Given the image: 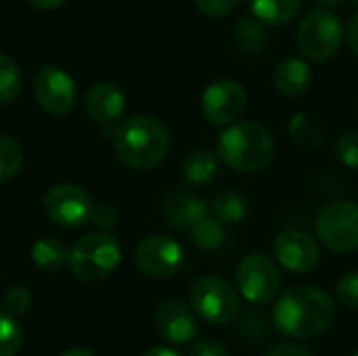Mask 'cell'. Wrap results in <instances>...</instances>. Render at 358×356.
<instances>
[{"instance_id":"obj_1","label":"cell","mask_w":358,"mask_h":356,"mask_svg":"<svg viewBox=\"0 0 358 356\" xmlns=\"http://www.w3.org/2000/svg\"><path fill=\"white\" fill-rule=\"evenodd\" d=\"M336 317V304L331 296L319 287L300 285L285 292L273 311L277 329L283 336L304 340L323 334Z\"/></svg>"},{"instance_id":"obj_2","label":"cell","mask_w":358,"mask_h":356,"mask_svg":"<svg viewBox=\"0 0 358 356\" xmlns=\"http://www.w3.org/2000/svg\"><path fill=\"white\" fill-rule=\"evenodd\" d=\"M113 147L124 166L132 170H147L166 157L170 149V134L157 118L134 115L117 126Z\"/></svg>"},{"instance_id":"obj_3","label":"cell","mask_w":358,"mask_h":356,"mask_svg":"<svg viewBox=\"0 0 358 356\" xmlns=\"http://www.w3.org/2000/svg\"><path fill=\"white\" fill-rule=\"evenodd\" d=\"M218 153L227 166L237 172L264 170L275 153L271 132L258 122H239L227 128L218 138Z\"/></svg>"},{"instance_id":"obj_4","label":"cell","mask_w":358,"mask_h":356,"mask_svg":"<svg viewBox=\"0 0 358 356\" xmlns=\"http://www.w3.org/2000/svg\"><path fill=\"white\" fill-rule=\"evenodd\" d=\"M122 260V248L107 233H90L69 250V269L82 281H101Z\"/></svg>"},{"instance_id":"obj_5","label":"cell","mask_w":358,"mask_h":356,"mask_svg":"<svg viewBox=\"0 0 358 356\" xmlns=\"http://www.w3.org/2000/svg\"><path fill=\"white\" fill-rule=\"evenodd\" d=\"M342 38H344L342 23L327 8L313 10L310 15H306V19H302L296 34L300 52L313 61L331 59L342 46Z\"/></svg>"},{"instance_id":"obj_6","label":"cell","mask_w":358,"mask_h":356,"mask_svg":"<svg viewBox=\"0 0 358 356\" xmlns=\"http://www.w3.org/2000/svg\"><path fill=\"white\" fill-rule=\"evenodd\" d=\"M193 311L208 323H231L239 315V294L235 287L214 275L199 277L191 287Z\"/></svg>"},{"instance_id":"obj_7","label":"cell","mask_w":358,"mask_h":356,"mask_svg":"<svg viewBox=\"0 0 358 356\" xmlns=\"http://www.w3.org/2000/svg\"><path fill=\"white\" fill-rule=\"evenodd\" d=\"M317 235L331 252L358 250V204L331 201L317 216Z\"/></svg>"},{"instance_id":"obj_8","label":"cell","mask_w":358,"mask_h":356,"mask_svg":"<svg viewBox=\"0 0 358 356\" xmlns=\"http://www.w3.org/2000/svg\"><path fill=\"white\" fill-rule=\"evenodd\" d=\"M235 281L241 296L254 304H266L275 300L281 290L279 266L266 254L245 256L235 271Z\"/></svg>"},{"instance_id":"obj_9","label":"cell","mask_w":358,"mask_h":356,"mask_svg":"<svg viewBox=\"0 0 358 356\" xmlns=\"http://www.w3.org/2000/svg\"><path fill=\"white\" fill-rule=\"evenodd\" d=\"M248 107V94L243 86L235 80L212 82L201 97L203 118L214 126L235 124Z\"/></svg>"},{"instance_id":"obj_10","label":"cell","mask_w":358,"mask_h":356,"mask_svg":"<svg viewBox=\"0 0 358 356\" xmlns=\"http://www.w3.org/2000/svg\"><path fill=\"white\" fill-rule=\"evenodd\" d=\"M92 199L90 195L71 183L55 185L44 195V212L46 216L59 225V227H80L86 220H90L92 212Z\"/></svg>"},{"instance_id":"obj_11","label":"cell","mask_w":358,"mask_h":356,"mask_svg":"<svg viewBox=\"0 0 358 356\" xmlns=\"http://www.w3.org/2000/svg\"><path fill=\"white\" fill-rule=\"evenodd\" d=\"M34 97L46 113L63 115L73 109L78 90L67 71L55 65H46L34 78Z\"/></svg>"},{"instance_id":"obj_12","label":"cell","mask_w":358,"mask_h":356,"mask_svg":"<svg viewBox=\"0 0 358 356\" xmlns=\"http://www.w3.org/2000/svg\"><path fill=\"white\" fill-rule=\"evenodd\" d=\"M182 248L168 235H149L134 250L136 266L151 277H170L182 264Z\"/></svg>"},{"instance_id":"obj_13","label":"cell","mask_w":358,"mask_h":356,"mask_svg":"<svg viewBox=\"0 0 358 356\" xmlns=\"http://www.w3.org/2000/svg\"><path fill=\"white\" fill-rule=\"evenodd\" d=\"M273 250H275V258L277 262L292 271V273H308L317 266L319 262V245L317 241L304 233V231H285L281 233L275 243H273Z\"/></svg>"},{"instance_id":"obj_14","label":"cell","mask_w":358,"mask_h":356,"mask_svg":"<svg viewBox=\"0 0 358 356\" xmlns=\"http://www.w3.org/2000/svg\"><path fill=\"white\" fill-rule=\"evenodd\" d=\"M155 329L170 344H189L197 334V321L185 302L166 300L155 313Z\"/></svg>"},{"instance_id":"obj_15","label":"cell","mask_w":358,"mask_h":356,"mask_svg":"<svg viewBox=\"0 0 358 356\" xmlns=\"http://www.w3.org/2000/svg\"><path fill=\"white\" fill-rule=\"evenodd\" d=\"M162 214L166 222L174 229H193L201 218L208 216V204L187 191H174L166 195L162 204Z\"/></svg>"},{"instance_id":"obj_16","label":"cell","mask_w":358,"mask_h":356,"mask_svg":"<svg viewBox=\"0 0 358 356\" xmlns=\"http://www.w3.org/2000/svg\"><path fill=\"white\" fill-rule=\"evenodd\" d=\"M124 109H126V97L111 82H96L86 92V111L99 124H111L120 120Z\"/></svg>"},{"instance_id":"obj_17","label":"cell","mask_w":358,"mask_h":356,"mask_svg":"<svg viewBox=\"0 0 358 356\" xmlns=\"http://www.w3.org/2000/svg\"><path fill=\"white\" fill-rule=\"evenodd\" d=\"M273 80H275V86L279 92H283L287 97H300L310 88L313 73H310V67L302 59L287 57L277 65Z\"/></svg>"},{"instance_id":"obj_18","label":"cell","mask_w":358,"mask_h":356,"mask_svg":"<svg viewBox=\"0 0 358 356\" xmlns=\"http://www.w3.org/2000/svg\"><path fill=\"white\" fill-rule=\"evenodd\" d=\"M302 6V0H252V13L260 23L285 25Z\"/></svg>"},{"instance_id":"obj_19","label":"cell","mask_w":358,"mask_h":356,"mask_svg":"<svg viewBox=\"0 0 358 356\" xmlns=\"http://www.w3.org/2000/svg\"><path fill=\"white\" fill-rule=\"evenodd\" d=\"M31 260L42 271H59L69 262V250L55 237H42L31 245Z\"/></svg>"},{"instance_id":"obj_20","label":"cell","mask_w":358,"mask_h":356,"mask_svg":"<svg viewBox=\"0 0 358 356\" xmlns=\"http://www.w3.org/2000/svg\"><path fill=\"white\" fill-rule=\"evenodd\" d=\"M218 170V159L212 151L208 149H197L193 151L185 164H182V176L191 185H206L214 178Z\"/></svg>"},{"instance_id":"obj_21","label":"cell","mask_w":358,"mask_h":356,"mask_svg":"<svg viewBox=\"0 0 358 356\" xmlns=\"http://www.w3.org/2000/svg\"><path fill=\"white\" fill-rule=\"evenodd\" d=\"M287 132L289 136L304 149H319L323 145V134L319 130V126L310 120L308 113H296L289 124H287Z\"/></svg>"},{"instance_id":"obj_22","label":"cell","mask_w":358,"mask_h":356,"mask_svg":"<svg viewBox=\"0 0 358 356\" xmlns=\"http://www.w3.org/2000/svg\"><path fill=\"white\" fill-rule=\"evenodd\" d=\"M212 212L214 216L224 222V225H237L245 218L248 214V206H245V199L233 191H224L220 193L214 204H212Z\"/></svg>"},{"instance_id":"obj_23","label":"cell","mask_w":358,"mask_h":356,"mask_svg":"<svg viewBox=\"0 0 358 356\" xmlns=\"http://www.w3.org/2000/svg\"><path fill=\"white\" fill-rule=\"evenodd\" d=\"M191 237L195 241V245L199 250H206V252H212V250H218L224 241V229H222V222L218 218H201L193 229H191Z\"/></svg>"},{"instance_id":"obj_24","label":"cell","mask_w":358,"mask_h":356,"mask_svg":"<svg viewBox=\"0 0 358 356\" xmlns=\"http://www.w3.org/2000/svg\"><path fill=\"white\" fill-rule=\"evenodd\" d=\"M21 166H23L21 145L10 136L0 134V183H6L13 176H17Z\"/></svg>"},{"instance_id":"obj_25","label":"cell","mask_w":358,"mask_h":356,"mask_svg":"<svg viewBox=\"0 0 358 356\" xmlns=\"http://www.w3.org/2000/svg\"><path fill=\"white\" fill-rule=\"evenodd\" d=\"M21 88V69L8 55L0 52V105L10 103Z\"/></svg>"},{"instance_id":"obj_26","label":"cell","mask_w":358,"mask_h":356,"mask_svg":"<svg viewBox=\"0 0 358 356\" xmlns=\"http://www.w3.org/2000/svg\"><path fill=\"white\" fill-rule=\"evenodd\" d=\"M21 342L23 334L17 319L6 311L0 313V356H13L21 348Z\"/></svg>"},{"instance_id":"obj_27","label":"cell","mask_w":358,"mask_h":356,"mask_svg":"<svg viewBox=\"0 0 358 356\" xmlns=\"http://www.w3.org/2000/svg\"><path fill=\"white\" fill-rule=\"evenodd\" d=\"M264 29L260 25V21L254 17V19H245L241 23H237V40H239V46L245 48L248 52H256L262 48L264 44Z\"/></svg>"},{"instance_id":"obj_28","label":"cell","mask_w":358,"mask_h":356,"mask_svg":"<svg viewBox=\"0 0 358 356\" xmlns=\"http://www.w3.org/2000/svg\"><path fill=\"white\" fill-rule=\"evenodd\" d=\"M340 162L352 170H358V132H344L336 143Z\"/></svg>"},{"instance_id":"obj_29","label":"cell","mask_w":358,"mask_h":356,"mask_svg":"<svg viewBox=\"0 0 358 356\" xmlns=\"http://www.w3.org/2000/svg\"><path fill=\"white\" fill-rule=\"evenodd\" d=\"M31 306V294L25 287H10L4 294V311L13 317H21L29 311Z\"/></svg>"},{"instance_id":"obj_30","label":"cell","mask_w":358,"mask_h":356,"mask_svg":"<svg viewBox=\"0 0 358 356\" xmlns=\"http://www.w3.org/2000/svg\"><path fill=\"white\" fill-rule=\"evenodd\" d=\"M336 294L340 298V302L348 308H358V271L357 273H348L338 281Z\"/></svg>"},{"instance_id":"obj_31","label":"cell","mask_w":358,"mask_h":356,"mask_svg":"<svg viewBox=\"0 0 358 356\" xmlns=\"http://www.w3.org/2000/svg\"><path fill=\"white\" fill-rule=\"evenodd\" d=\"M195 4L208 17H224L239 4V0H195Z\"/></svg>"},{"instance_id":"obj_32","label":"cell","mask_w":358,"mask_h":356,"mask_svg":"<svg viewBox=\"0 0 358 356\" xmlns=\"http://www.w3.org/2000/svg\"><path fill=\"white\" fill-rule=\"evenodd\" d=\"M90 220H92L99 229H111V227L117 225V212H115V208H111V206H107V204L92 206Z\"/></svg>"},{"instance_id":"obj_33","label":"cell","mask_w":358,"mask_h":356,"mask_svg":"<svg viewBox=\"0 0 358 356\" xmlns=\"http://www.w3.org/2000/svg\"><path fill=\"white\" fill-rule=\"evenodd\" d=\"M189 356H229V355H227V350H224V346H222L220 342H216V340H201V342H197V344L191 348Z\"/></svg>"},{"instance_id":"obj_34","label":"cell","mask_w":358,"mask_h":356,"mask_svg":"<svg viewBox=\"0 0 358 356\" xmlns=\"http://www.w3.org/2000/svg\"><path fill=\"white\" fill-rule=\"evenodd\" d=\"M266 356H313V353H308L306 348L294 346V344H279V346L271 348Z\"/></svg>"},{"instance_id":"obj_35","label":"cell","mask_w":358,"mask_h":356,"mask_svg":"<svg viewBox=\"0 0 358 356\" xmlns=\"http://www.w3.org/2000/svg\"><path fill=\"white\" fill-rule=\"evenodd\" d=\"M346 40H348L350 48L358 55V13L350 19L348 27H346Z\"/></svg>"},{"instance_id":"obj_36","label":"cell","mask_w":358,"mask_h":356,"mask_svg":"<svg viewBox=\"0 0 358 356\" xmlns=\"http://www.w3.org/2000/svg\"><path fill=\"white\" fill-rule=\"evenodd\" d=\"M31 6H36V8H40V10H55V8H59L65 0H27Z\"/></svg>"},{"instance_id":"obj_37","label":"cell","mask_w":358,"mask_h":356,"mask_svg":"<svg viewBox=\"0 0 358 356\" xmlns=\"http://www.w3.org/2000/svg\"><path fill=\"white\" fill-rule=\"evenodd\" d=\"M141 356H180L176 350H172V348H151V350H147L145 355Z\"/></svg>"},{"instance_id":"obj_38","label":"cell","mask_w":358,"mask_h":356,"mask_svg":"<svg viewBox=\"0 0 358 356\" xmlns=\"http://www.w3.org/2000/svg\"><path fill=\"white\" fill-rule=\"evenodd\" d=\"M315 4H319V6H325V8H336V6H340L344 0H313Z\"/></svg>"},{"instance_id":"obj_39","label":"cell","mask_w":358,"mask_h":356,"mask_svg":"<svg viewBox=\"0 0 358 356\" xmlns=\"http://www.w3.org/2000/svg\"><path fill=\"white\" fill-rule=\"evenodd\" d=\"M61 356H94L90 350H86V348H71V350H67V353H63Z\"/></svg>"},{"instance_id":"obj_40","label":"cell","mask_w":358,"mask_h":356,"mask_svg":"<svg viewBox=\"0 0 358 356\" xmlns=\"http://www.w3.org/2000/svg\"><path fill=\"white\" fill-rule=\"evenodd\" d=\"M357 113H358V105H357Z\"/></svg>"},{"instance_id":"obj_41","label":"cell","mask_w":358,"mask_h":356,"mask_svg":"<svg viewBox=\"0 0 358 356\" xmlns=\"http://www.w3.org/2000/svg\"><path fill=\"white\" fill-rule=\"evenodd\" d=\"M355 356H358V353H357V355H355Z\"/></svg>"}]
</instances>
